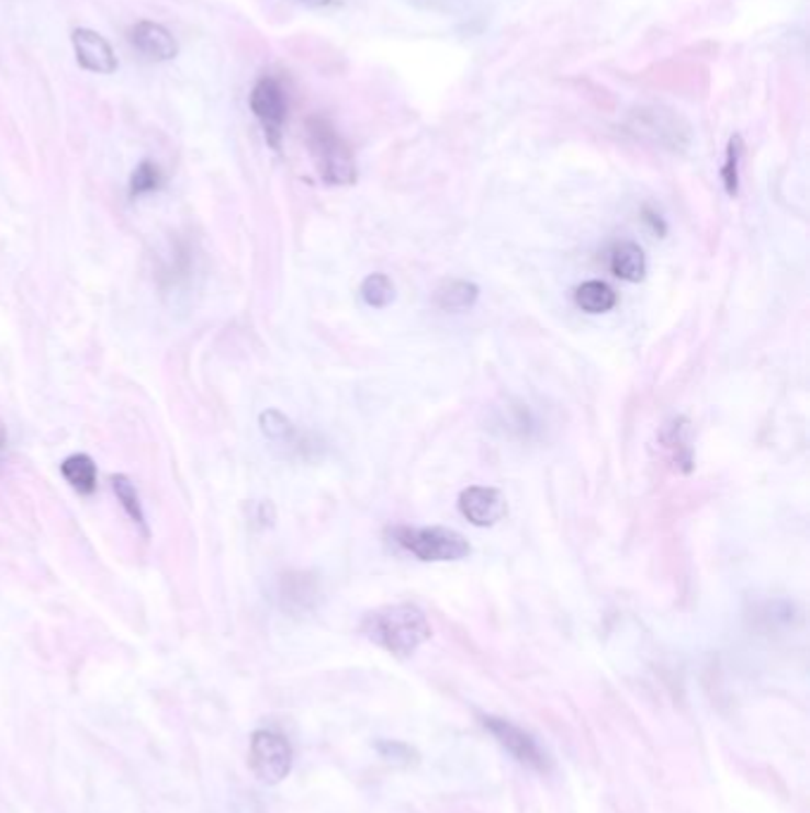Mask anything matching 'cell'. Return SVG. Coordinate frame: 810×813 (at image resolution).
Listing matches in <instances>:
<instances>
[{"label": "cell", "mask_w": 810, "mask_h": 813, "mask_svg": "<svg viewBox=\"0 0 810 813\" xmlns=\"http://www.w3.org/2000/svg\"><path fill=\"white\" fill-rule=\"evenodd\" d=\"M71 46H75L79 67H83L86 71H93V75H114L120 67L110 41L103 34L93 32V29H75L71 32Z\"/></svg>", "instance_id": "cell-8"}, {"label": "cell", "mask_w": 810, "mask_h": 813, "mask_svg": "<svg viewBox=\"0 0 810 813\" xmlns=\"http://www.w3.org/2000/svg\"><path fill=\"white\" fill-rule=\"evenodd\" d=\"M300 3H305L310 8H338L342 5V0H300Z\"/></svg>", "instance_id": "cell-22"}, {"label": "cell", "mask_w": 810, "mask_h": 813, "mask_svg": "<svg viewBox=\"0 0 810 813\" xmlns=\"http://www.w3.org/2000/svg\"><path fill=\"white\" fill-rule=\"evenodd\" d=\"M609 267L618 279L630 283L642 281L646 274L644 252L640 246H634V242H620V246H616L609 257Z\"/></svg>", "instance_id": "cell-11"}, {"label": "cell", "mask_w": 810, "mask_h": 813, "mask_svg": "<svg viewBox=\"0 0 810 813\" xmlns=\"http://www.w3.org/2000/svg\"><path fill=\"white\" fill-rule=\"evenodd\" d=\"M259 424H262V431L269 440L273 442H293L295 440V426L288 421L281 411L269 409L259 417Z\"/></svg>", "instance_id": "cell-20"}, {"label": "cell", "mask_w": 810, "mask_h": 813, "mask_svg": "<svg viewBox=\"0 0 810 813\" xmlns=\"http://www.w3.org/2000/svg\"><path fill=\"white\" fill-rule=\"evenodd\" d=\"M744 155V140L742 136H732L728 146V160L722 165V181H725V191L730 195H736L740 191V160Z\"/></svg>", "instance_id": "cell-19"}, {"label": "cell", "mask_w": 810, "mask_h": 813, "mask_svg": "<svg viewBox=\"0 0 810 813\" xmlns=\"http://www.w3.org/2000/svg\"><path fill=\"white\" fill-rule=\"evenodd\" d=\"M65 481L71 485V488L89 495L95 490V483H98V471H95V462L91 460L89 454H71L67 456V460L63 462L60 466Z\"/></svg>", "instance_id": "cell-12"}, {"label": "cell", "mask_w": 810, "mask_h": 813, "mask_svg": "<svg viewBox=\"0 0 810 813\" xmlns=\"http://www.w3.org/2000/svg\"><path fill=\"white\" fill-rule=\"evenodd\" d=\"M250 770L265 784L283 782L293 770V747L277 731H255L250 737Z\"/></svg>", "instance_id": "cell-4"}, {"label": "cell", "mask_w": 810, "mask_h": 813, "mask_svg": "<svg viewBox=\"0 0 810 813\" xmlns=\"http://www.w3.org/2000/svg\"><path fill=\"white\" fill-rule=\"evenodd\" d=\"M160 185H162L160 167H157L150 160H143L134 169L132 183H128V191H132L134 197H138V195H146V193H153V191H160Z\"/></svg>", "instance_id": "cell-18"}, {"label": "cell", "mask_w": 810, "mask_h": 813, "mask_svg": "<svg viewBox=\"0 0 810 813\" xmlns=\"http://www.w3.org/2000/svg\"><path fill=\"white\" fill-rule=\"evenodd\" d=\"M379 752L385 761H393V764H404L409 766L414 759V752L407 747V745H400V742H379Z\"/></svg>", "instance_id": "cell-21"}, {"label": "cell", "mask_w": 810, "mask_h": 813, "mask_svg": "<svg viewBox=\"0 0 810 813\" xmlns=\"http://www.w3.org/2000/svg\"><path fill=\"white\" fill-rule=\"evenodd\" d=\"M481 721L485 725V731L497 739V745L506 754H511L520 766L540 770V774H544V770L549 768V759L542 752V747L538 745V739H535L530 733H526L524 727H518L511 721H504L497 716H483Z\"/></svg>", "instance_id": "cell-7"}, {"label": "cell", "mask_w": 810, "mask_h": 813, "mask_svg": "<svg viewBox=\"0 0 810 813\" xmlns=\"http://www.w3.org/2000/svg\"><path fill=\"white\" fill-rule=\"evenodd\" d=\"M112 490H114V495H117V499L122 503V507L126 509L128 517H132V521L140 528L143 535L148 538L146 513H143L140 497H138V490H136V485L132 483V478H126V476H112Z\"/></svg>", "instance_id": "cell-15"}, {"label": "cell", "mask_w": 810, "mask_h": 813, "mask_svg": "<svg viewBox=\"0 0 810 813\" xmlns=\"http://www.w3.org/2000/svg\"><path fill=\"white\" fill-rule=\"evenodd\" d=\"M364 633L373 645L407 659L418 647L430 640V623L426 613L414 605H390L367 613L361 621Z\"/></svg>", "instance_id": "cell-1"}, {"label": "cell", "mask_w": 810, "mask_h": 813, "mask_svg": "<svg viewBox=\"0 0 810 813\" xmlns=\"http://www.w3.org/2000/svg\"><path fill=\"white\" fill-rule=\"evenodd\" d=\"M459 511L473 523V526H495L504 513L506 503L499 490L495 488H483V485H473V488L464 490L459 497Z\"/></svg>", "instance_id": "cell-10"}, {"label": "cell", "mask_w": 810, "mask_h": 813, "mask_svg": "<svg viewBox=\"0 0 810 813\" xmlns=\"http://www.w3.org/2000/svg\"><path fill=\"white\" fill-rule=\"evenodd\" d=\"M395 538L404 550L424 562H457L471 554L466 538L450 528H397Z\"/></svg>", "instance_id": "cell-3"}, {"label": "cell", "mask_w": 810, "mask_h": 813, "mask_svg": "<svg viewBox=\"0 0 810 813\" xmlns=\"http://www.w3.org/2000/svg\"><path fill=\"white\" fill-rule=\"evenodd\" d=\"M314 597V583L305 574H288L281 580V599L285 609L307 607Z\"/></svg>", "instance_id": "cell-16"}, {"label": "cell", "mask_w": 810, "mask_h": 813, "mask_svg": "<svg viewBox=\"0 0 810 813\" xmlns=\"http://www.w3.org/2000/svg\"><path fill=\"white\" fill-rule=\"evenodd\" d=\"M128 43H132L140 55H146L148 60H155V63H167L179 55V43L177 38H173L169 29L157 22H150V20L136 22L132 26V32H128Z\"/></svg>", "instance_id": "cell-9"}, {"label": "cell", "mask_w": 810, "mask_h": 813, "mask_svg": "<svg viewBox=\"0 0 810 813\" xmlns=\"http://www.w3.org/2000/svg\"><path fill=\"white\" fill-rule=\"evenodd\" d=\"M250 110L262 124L271 148H281L283 126L288 120V95L283 83L273 77H262L250 93Z\"/></svg>", "instance_id": "cell-5"}, {"label": "cell", "mask_w": 810, "mask_h": 813, "mask_svg": "<svg viewBox=\"0 0 810 813\" xmlns=\"http://www.w3.org/2000/svg\"><path fill=\"white\" fill-rule=\"evenodd\" d=\"M575 303L577 307L589 314H601V312L614 309L616 293L601 281H587L575 291Z\"/></svg>", "instance_id": "cell-14"}, {"label": "cell", "mask_w": 810, "mask_h": 813, "mask_svg": "<svg viewBox=\"0 0 810 813\" xmlns=\"http://www.w3.org/2000/svg\"><path fill=\"white\" fill-rule=\"evenodd\" d=\"M475 300H479V285H473L469 281H450L436 291V303L445 312L469 309L473 307Z\"/></svg>", "instance_id": "cell-13"}, {"label": "cell", "mask_w": 810, "mask_h": 813, "mask_svg": "<svg viewBox=\"0 0 810 813\" xmlns=\"http://www.w3.org/2000/svg\"><path fill=\"white\" fill-rule=\"evenodd\" d=\"M361 297L369 307H387L395 300V285L385 274H371L361 283Z\"/></svg>", "instance_id": "cell-17"}, {"label": "cell", "mask_w": 810, "mask_h": 813, "mask_svg": "<svg viewBox=\"0 0 810 813\" xmlns=\"http://www.w3.org/2000/svg\"><path fill=\"white\" fill-rule=\"evenodd\" d=\"M5 445V431H0V448Z\"/></svg>", "instance_id": "cell-23"}, {"label": "cell", "mask_w": 810, "mask_h": 813, "mask_svg": "<svg viewBox=\"0 0 810 813\" xmlns=\"http://www.w3.org/2000/svg\"><path fill=\"white\" fill-rule=\"evenodd\" d=\"M630 128L638 136L659 143L663 148L685 150L689 146L687 124L665 108H642L640 112H634Z\"/></svg>", "instance_id": "cell-6"}, {"label": "cell", "mask_w": 810, "mask_h": 813, "mask_svg": "<svg viewBox=\"0 0 810 813\" xmlns=\"http://www.w3.org/2000/svg\"><path fill=\"white\" fill-rule=\"evenodd\" d=\"M307 143L316 169L326 183L347 185L357 181V165L350 146L326 117L307 120Z\"/></svg>", "instance_id": "cell-2"}]
</instances>
